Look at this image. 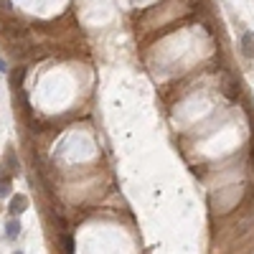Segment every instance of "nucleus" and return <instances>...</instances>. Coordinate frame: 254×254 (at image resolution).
I'll return each mask as SVG.
<instances>
[{
    "label": "nucleus",
    "instance_id": "nucleus-1",
    "mask_svg": "<svg viewBox=\"0 0 254 254\" xmlns=\"http://www.w3.org/2000/svg\"><path fill=\"white\" fill-rule=\"evenodd\" d=\"M8 211H10V216L26 214V211H28V196H23V193H16V196L10 198V203H8Z\"/></svg>",
    "mask_w": 254,
    "mask_h": 254
},
{
    "label": "nucleus",
    "instance_id": "nucleus-3",
    "mask_svg": "<svg viewBox=\"0 0 254 254\" xmlns=\"http://www.w3.org/2000/svg\"><path fill=\"white\" fill-rule=\"evenodd\" d=\"M242 56H244V58H252V56H254V33H252V31H247V33L242 36Z\"/></svg>",
    "mask_w": 254,
    "mask_h": 254
},
{
    "label": "nucleus",
    "instance_id": "nucleus-4",
    "mask_svg": "<svg viewBox=\"0 0 254 254\" xmlns=\"http://www.w3.org/2000/svg\"><path fill=\"white\" fill-rule=\"evenodd\" d=\"M10 178L8 175H3V178H0V198H5V196H10Z\"/></svg>",
    "mask_w": 254,
    "mask_h": 254
},
{
    "label": "nucleus",
    "instance_id": "nucleus-2",
    "mask_svg": "<svg viewBox=\"0 0 254 254\" xmlns=\"http://www.w3.org/2000/svg\"><path fill=\"white\" fill-rule=\"evenodd\" d=\"M21 221H18V216H13L8 224H5V239H10V242H13V239H18L21 236Z\"/></svg>",
    "mask_w": 254,
    "mask_h": 254
},
{
    "label": "nucleus",
    "instance_id": "nucleus-6",
    "mask_svg": "<svg viewBox=\"0 0 254 254\" xmlns=\"http://www.w3.org/2000/svg\"><path fill=\"white\" fill-rule=\"evenodd\" d=\"M64 252H74V239L71 236H64Z\"/></svg>",
    "mask_w": 254,
    "mask_h": 254
},
{
    "label": "nucleus",
    "instance_id": "nucleus-7",
    "mask_svg": "<svg viewBox=\"0 0 254 254\" xmlns=\"http://www.w3.org/2000/svg\"><path fill=\"white\" fill-rule=\"evenodd\" d=\"M0 71H8V66H5V61L0 58Z\"/></svg>",
    "mask_w": 254,
    "mask_h": 254
},
{
    "label": "nucleus",
    "instance_id": "nucleus-5",
    "mask_svg": "<svg viewBox=\"0 0 254 254\" xmlns=\"http://www.w3.org/2000/svg\"><path fill=\"white\" fill-rule=\"evenodd\" d=\"M23 74H26V66H18V74H13V89H21V84H23Z\"/></svg>",
    "mask_w": 254,
    "mask_h": 254
}]
</instances>
